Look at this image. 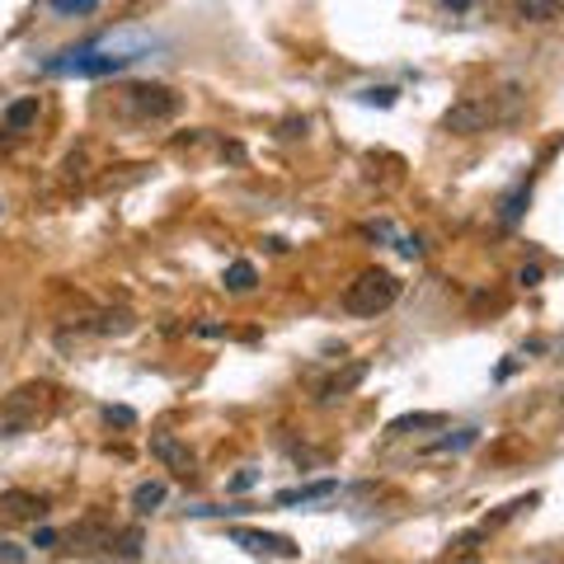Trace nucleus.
I'll return each mask as SVG.
<instances>
[{
	"label": "nucleus",
	"mask_w": 564,
	"mask_h": 564,
	"mask_svg": "<svg viewBox=\"0 0 564 564\" xmlns=\"http://www.w3.org/2000/svg\"><path fill=\"white\" fill-rule=\"evenodd\" d=\"M443 6H447V10H470L475 0H443Z\"/></svg>",
	"instance_id": "5701e85b"
},
{
	"label": "nucleus",
	"mask_w": 564,
	"mask_h": 564,
	"mask_svg": "<svg viewBox=\"0 0 564 564\" xmlns=\"http://www.w3.org/2000/svg\"><path fill=\"white\" fill-rule=\"evenodd\" d=\"M536 278H541L536 269H522V273H518V282H522V288H536Z\"/></svg>",
	"instance_id": "4be33fe9"
},
{
	"label": "nucleus",
	"mask_w": 564,
	"mask_h": 564,
	"mask_svg": "<svg viewBox=\"0 0 564 564\" xmlns=\"http://www.w3.org/2000/svg\"><path fill=\"white\" fill-rule=\"evenodd\" d=\"M221 288L226 292H236V296H245V292H254L259 288V269L250 259H236L231 269H226V278H221Z\"/></svg>",
	"instance_id": "9b49d317"
},
{
	"label": "nucleus",
	"mask_w": 564,
	"mask_h": 564,
	"mask_svg": "<svg viewBox=\"0 0 564 564\" xmlns=\"http://www.w3.org/2000/svg\"><path fill=\"white\" fill-rule=\"evenodd\" d=\"M475 437H480L475 429H462L456 437H443V443H433L429 452H466V447H475Z\"/></svg>",
	"instance_id": "dca6fc26"
},
{
	"label": "nucleus",
	"mask_w": 564,
	"mask_h": 564,
	"mask_svg": "<svg viewBox=\"0 0 564 564\" xmlns=\"http://www.w3.org/2000/svg\"><path fill=\"white\" fill-rule=\"evenodd\" d=\"M532 564H545V560H532Z\"/></svg>",
	"instance_id": "b1692460"
},
{
	"label": "nucleus",
	"mask_w": 564,
	"mask_h": 564,
	"mask_svg": "<svg viewBox=\"0 0 564 564\" xmlns=\"http://www.w3.org/2000/svg\"><path fill=\"white\" fill-rule=\"evenodd\" d=\"M231 541H236V545H245V551H254V555H278V560H296V555H302L288 536L254 532V527H231Z\"/></svg>",
	"instance_id": "0eeeda50"
},
{
	"label": "nucleus",
	"mask_w": 564,
	"mask_h": 564,
	"mask_svg": "<svg viewBox=\"0 0 564 564\" xmlns=\"http://www.w3.org/2000/svg\"><path fill=\"white\" fill-rule=\"evenodd\" d=\"M33 545H39V551H47V545H57V532H52V527H43V532H33Z\"/></svg>",
	"instance_id": "aec40b11"
},
{
	"label": "nucleus",
	"mask_w": 564,
	"mask_h": 564,
	"mask_svg": "<svg viewBox=\"0 0 564 564\" xmlns=\"http://www.w3.org/2000/svg\"><path fill=\"white\" fill-rule=\"evenodd\" d=\"M151 456H155V462H161L165 470L180 475V480H188V475L198 470V462H193V452H188L174 433H151Z\"/></svg>",
	"instance_id": "423d86ee"
},
{
	"label": "nucleus",
	"mask_w": 564,
	"mask_h": 564,
	"mask_svg": "<svg viewBox=\"0 0 564 564\" xmlns=\"http://www.w3.org/2000/svg\"><path fill=\"white\" fill-rule=\"evenodd\" d=\"M122 109L141 122H165L180 113V95H174L170 85H128V90H122Z\"/></svg>",
	"instance_id": "20e7f679"
},
{
	"label": "nucleus",
	"mask_w": 564,
	"mask_h": 564,
	"mask_svg": "<svg viewBox=\"0 0 564 564\" xmlns=\"http://www.w3.org/2000/svg\"><path fill=\"white\" fill-rule=\"evenodd\" d=\"M513 14L522 24H555L564 20V0H513Z\"/></svg>",
	"instance_id": "1a4fd4ad"
},
{
	"label": "nucleus",
	"mask_w": 564,
	"mask_h": 564,
	"mask_svg": "<svg viewBox=\"0 0 564 564\" xmlns=\"http://www.w3.org/2000/svg\"><path fill=\"white\" fill-rule=\"evenodd\" d=\"M161 503H165V485H161V480H147V485H137V489H132V508H137L141 518L155 513Z\"/></svg>",
	"instance_id": "f8f14e48"
},
{
	"label": "nucleus",
	"mask_w": 564,
	"mask_h": 564,
	"mask_svg": "<svg viewBox=\"0 0 564 564\" xmlns=\"http://www.w3.org/2000/svg\"><path fill=\"white\" fill-rule=\"evenodd\" d=\"M33 122H39V95H29V99H14L10 109H6V132H29Z\"/></svg>",
	"instance_id": "9d476101"
},
{
	"label": "nucleus",
	"mask_w": 564,
	"mask_h": 564,
	"mask_svg": "<svg viewBox=\"0 0 564 564\" xmlns=\"http://www.w3.org/2000/svg\"><path fill=\"white\" fill-rule=\"evenodd\" d=\"M57 14H66V20H80V14H90V10H99L104 0H47Z\"/></svg>",
	"instance_id": "2eb2a0df"
},
{
	"label": "nucleus",
	"mask_w": 564,
	"mask_h": 564,
	"mask_svg": "<svg viewBox=\"0 0 564 564\" xmlns=\"http://www.w3.org/2000/svg\"><path fill=\"white\" fill-rule=\"evenodd\" d=\"M47 386L43 381H24V386H14V391L0 400V437H24L39 429V419H43V404H47Z\"/></svg>",
	"instance_id": "f03ea898"
},
{
	"label": "nucleus",
	"mask_w": 564,
	"mask_h": 564,
	"mask_svg": "<svg viewBox=\"0 0 564 564\" xmlns=\"http://www.w3.org/2000/svg\"><path fill=\"white\" fill-rule=\"evenodd\" d=\"M489 122H494V104H489V99H480V95L456 99L452 109L443 113V128H447L452 137H475V132H485Z\"/></svg>",
	"instance_id": "39448f33"
},
{
	"label": "nucleus",
	"mask_w": 564,
	"mask_h": 564,
	"mask_svg": "<svg viewBox=\"0 0 564 564\" xmlns=\"http://www.w3.org/2000/svg\"><path fill=\"white\" fill-rule=\"evenodd\" d=\"M118 555H122V560H137V555H141V532H122V536H118Z\"/></svg>",
	"instance_id": "f3484780"
},
{
	"label": "nucleus",
	"mask_w": 564,
	"mask_h": 564,
	"mask_svg": "<svg viewBox=\"0 0 564 564\" xmlns=\"http://www.w3.org/2000/svg\"><path fill=\"white\" fill-rule=\"evenodd\" d=\"M443 423H447V414H404V419L391 423V437L410 433V429H443Z\"/></svg>",
	"instance_id": "ddd939ff"
},
{
	"label": "nucleus",
	"mask_w": 564,
	"mask_h": 564,
	"mask_svg": "<svg viewBox=\"0 0 564 564\" xmlns=\"http://www.w3.org/2000/svg\"><path fill=\"white\" fill-rule=\"evenodd\" d=\"M104 419H109V423H122V429H132V423H137V414H132V410H122V404H118V410L109 404V410H104Z\"/></svg>",
	"instance_id": "a211bd4d"
},
{
	"label": "nucleus",
	"mask_w": 564,
	"mask_h": 564,
	"mask_svg": "<svg viewBox=\"0 0 564 564\" xmlns=\"http://www.w3.org/2000/svg\"><path fill=\"white\" fill-rule=\"evenodd\" d=\"M362 99H367V104H391V99H395V90H367Z\"/></svg>",
	"instance_id": "412c9836"
},
{
	"label": "nucleus",
	"mask_w": 564,
	"mask_h": 564,
	"mask_svg": "<svg viewBox=\"0 0 564 564\" xmlns=\"http://www.w3.org/2000/svg\"><path fill=\"white\" fill-rule=\"evenodd\" d=\"M0 564H24V551H10V541H0Z\"/></svg>",
	"instance_id": "6ab92c4d"
},
{
	"label": "nucleus",
	"mask_w": 564,
	"mask_h": 564,
	"mask_svg": "<svg viewBox=\"0 0 564 564\" xmlns=\"http://www.w3.org/2000/svg\"><path fill=\"white\" fill-rule=\"evenodd\" d=\"M325 494H334V480L302 485V489H288V494H278V503H311V499H325Z\"/></svg>",
	"instance_id": "4468645a"
},
{
	"label": "nucleus",
	"mask_w": 564,
	"mask_h": 564,
	"mask_svg": "<svg viewBox=\"0 0 564 564\" xmlns=\"http://www.w3.org/2000/svg\"><path fill=\"white\" fill-rule=\"evenodd\" d=\"M0 212H6V203H0Z\"/></svg>",
	"instance_id": "393cba45"
},
{
	"label": "nucleus",
	"mask_w": 564,
	"mask_h": 564,
	"mask_svg": "<svg viewBox=\"0 0 564 564\" xmlns=\"http://www.w3.org/2000/svg\"><path fill=\"white\" fill-rule=\"evenodd\" d=\"M0 513L10 522H39V518H47V499L33 489H6L0 494Z\"/></svg>",
	"instance_id": "6e6552de"
},
{
	"label": "nucleus",
	"mask_w": 564,
	"mask_h": 564,
	"mask_svg": "<svg viewBox=\"0 0 564 564\" xmlns=\"http://www.w3.org/2000/svg\"><path fill=\"white\" fill-rule=\"evenodd\" d=\"M395 302H400V278L386 273V269H367V273H358L344 288V311L348 315H362V321L386 315Z\"/></svg>",
	"instance_id": "f257e3e1"
},
{
	"label": "nucleus",
	"mask_w": 564,
	"mask_h": 564,
	"mask_svg": "<svg viewBox=\"0 0 564 564\" xmlns=\"http://www.w3.org/2000/svg\"><path fill=\"white\" fill-rule=\"evenodd\" d=\"M137 62V52H95V47H80V52H66V57L47 62V70H62V76H118Z\"/></svg>",
	"instance_id": "7ed1b4c3"
}]
</instances>
